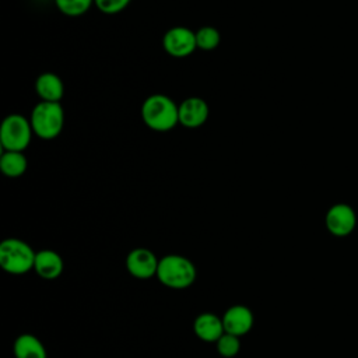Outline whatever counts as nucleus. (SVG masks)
I'll list each match as a JSON object with an SVG mask.
<instances>
[{"label":"nucleus","mask_w":358,"mask_h":358,"mask_svg":"<svg viewBox=\"0 0 358 358\" xmlns=\"http://www.w3.org/2000/svg\"><path fill=\"white\" fill-rule=\"evenodd\" d=\"M144 124L159 133L172 130L179 124V105L165 94L148 95L140 109Z\"/></svg>","instance_id":"1"},{"label":"nucleus","mask_w":358,"mask_h":358,"mask_svg":"<svg viewBox=\"0 0 358 358\" xmlns=\"http://www.w3.org/2000/svg\"><path fill=\"white\" fill-rule=\"evenodd\" d=\"M196 275L197 271L193 262L182 255H165L159 259L157 278L168 288H187L194 282Z\"/></svg>","instance_id":"2"},{"label":"nucleus","mask_w":358,"mask_h":358,"mask_svg":"<svg viewBox=\"0 0 358 358\" xmlns=\"http://www.w3.org/2000/svg\"><path fill=\"white\" fill-rule=\"evenodd\" d=\"M29 122L36 137L53 140L64 127V109L60 102L39 101L31 110Z\"/></svg>","instance_id":"3"},{"label":"nucleus","mask_w":358,"mask_h":358,"mask_svg":"<svg viewBox=\"0 0 358 358\" xmlns=\"http://www.w3.org/2000/svg\"><path fill=\"white\" fill-rule=\"evenodd\" d=\"M36 252L25 241L7 238L0 243V267L13 275H21L34 268Z\"/></svg>","instance_id":"4"},{"label":"nucleus","mask_w":358,"mask_h":358,"mask_svg":"<svg viewBox=\"0 0 358 358\" xmlns=\"http://www.w3.org/2000/svg\"><path fill=\"white\" fill-rule=\"evenodd\" d=\"M34 136L29 119L20 113L6 116L0 127V144L3 151H24Z\"/></svg>","instance_id":"5"},{"label":"nucleus","mask_w":358,"mask_h":358,"mask_svg":"<svg viewBox=\"0 0 358 358\" xmlns=\"http://www.w3.org/2000/svg\"><path fill=\"white\" fill-rule=\"evenodd\" d=\"M162 48L172 57H187L196 49V32L187 27H172L162 36Z\"/></svg>","instance_id":"6"},{"label":"nucleus","mask_w":358,"mask_h":358,"mask_svg":"<svg viewBox=\"0 0 358 358\" xmlns=\"http://www.w3.org/2000/svg\"><path fill=\"white\" fill-rule=\"evenodd\" d=\"M324 224L331 235L338 238L348 236L357 225L355 210L345 203L333 204L326 213Z\"/></svg>","instance_id":"7"},{"label":"nucleus","mask_w":358,"mask_h":358,"mask_svg":"<svg viewBox=\"0 0 358 358\" xmlns=\"http://www.w3.org/2000/svg\"><path fill=\"white\" fill-rule=\"evenodd\" d=\"M159 259L147 248H136L126 257L127 271L140 280H148L157 275Z\"/></svg>","instance_id":"8"},{"label":"nucleus","mask_w":358,"mask_h":358,"mask_svg":"<svg viewBox=\"0 0 358 358\" xmlns=\"http://www.w3.org/2000/svg\"><path fill=\"white\" fill-rule=\"evenodd\" d=\"M221 317H222L225 333H229L238 337L248 334L252 330L255 323L253 312L246 305H241V303L229 306Z\"/></svg>","instance_id":"9"},{"label":"nucleus","mask_w":358,"mask_h":358,"mask_svg":"<svg viewBox=\"0 0 358 358\" xmlns=\"http://www.w3.org/2000/svg\"><path fill=\"white\" fill-rule=\"evenodd\" d=\"M210 115L207 102L200 96H189L179 103V124L187 129L203 126Z\"/></svg>","instance_id":"10"},{"label":"nucleus","mask_w":358,"mask_h":358,"mask_svg":"<svg viewBox=\"0 0 358 358\" xmlns=\"http://www.w3.org/2000/svg\"><path fill=\"white\" fill-rule=\"evenodd\" d=\"M193 331L204 343H217L225 333L222 317L211 312H203L196 316L193 322Z\"/></svg>","instance_id":"11"},{"label":"nucleus","mask_w":358,"mask_h":358,"mask_svg":"<svg viewBox=\"0 0 358 358\" xmlns=\"http://www.w3.org/2000/svg\"><path fill=\"white\" fill-rule=\"evenodd\" d=\"M34 85L36 95L45 102H60L64 95V84L62 78L52 71L41 73Z\"/></svg>","instance_id":"12"},{"label":"nucleus","mask_w":358,"mask_h":358,"mask_svg":"<svg viewBox=\"0 0 358 358\" xmlns=\"http://www.w3.org/2000/svg\"><path fill=\"white\" fill-rule=\"evenodd\" d=\"M63 259L56 250L42 249L36 252L34 270L43 280H56L63 273Z\"/></svg>","instance_id":"13"},{"label":"nucleus","mask_w":358,"mask_h":358,"mask_svg":"<svg viewBox=\"0 0 358 358\" xmlns=\"http://www.w3.org/2000/svg\"><path fill=\"white\" fill-rule=\"evenodd\" d=\"M15 358H48L43 343L31 333L20 334L14 341Z\"/></svg>","instance_id":"14"},{"label":"nucleus","mask_w":358,"mask_h":358,"mask_svg":"<svg viewBox=\"0 0 358 358\" xmlns=\"http://www.w3.org/2000/svg\"><path fill=\"white\" fill-rule=\"evenodd\" d=\"M28 161L21 151H3L0 155V169L7 178H20L25 173Z\"/></svg>","instance_id":"15"},{"label":"nucleus","mask_w":358,"mask_h":358,"mask_svg":"<svg viewBox=\"0 0 358 358\" xmlns=\"http://www.w3.org/2000/svg\"><path fill=\"white\" fill-rule=\"evenodd\" d=\"M221 42V34L217 28L211 27V25H206L201 27L196 31V43L197 48L206 52L214 50Z\"/></svg>","instance_id":"16"},{"label":"nucleus","mask_w":358,"mask_h":358,"mask_svg":"<svg viewBox=\"0 0 358 358\" xmlns=\"http://www.w3.org/2000/svg\"><path fill=\"white\" fill-rule=\"evenodd\" d=\"M55 4L67 17H81L94 6V0H55Z\"/></svg>","instance_id":"17"},{"label":"nucleus","mask_w":358,"mask_h":358,"mask_svg":"<svg viewBox=\"0 0 358 358\" xmlns=\"http://www.w3.org/2000/svg\"><path fill=\"white\" fill-rule=\"evenodd\" d=\"M239 338L241 337H238V336L224 333L215 343L218 354L224 358H234L235 355H238V352L241 350V340Z\"/></svg>","instance_id":"18"},{"label":"nucleus","mask_w":358,"mask_h":358,"mask_svg":"<svg viewBox=\"0 0 358 358\" xmlns=\"http://www.w3.org/2000/svg\"><path fill=\"white\" fill-rule=\"evenodd\" d=\"M131 0H94V6L103 14H117L123 11Z\"/></svg>","instance_id":"19"}]
</instances>
